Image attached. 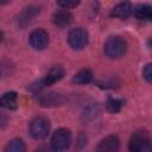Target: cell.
Instances as JSON below:
<instances>
[{
    "instance_id": "2e32d148",
    "label": "cell",
    "mask_w": 152,
    "mask_h": 152,
    "mask_svg": "<svg viewBox=\"0 0 152 152\" xmlns=\"http://www.w3.org/2000/svg\"><path fill=\"white\" fill-rule=\"evenodd\" d=\"M4 152H26L25 142L21 139H13L5 146Z\"/></svg>"
},
{
    "instance_id": "6da1fadb",
    "label": "cell",
    "mask_w": 152,
    "mask_h": 152,
    "mask_svg": "<svg viewBox=\"0 0 152 152\" xmlns=\"http://www.w3.org/2000/svg\"><path fill=\"white\" fill-rule=\"evenodd\" d=\"M129 152H152L150 134L146 129L135 131L128 142Z\"/></svg>"
},
{
    "instance_id": "9a60e30c",
    "label": "cell",
    "mask_w": 152,
    "mask_h": 152,
    "mask_svg": "<svg viewBox=\"0 0 152 152\" xmlns=\"http://www.w3.org/2000/svg\"><path fill=\"white\" fill-rule=\"evenodd\" d=\"M91 80H93V72L89 69H82L74 75L71 81L76 84H87L91 82Z\"/></svg>"
},
{
    "instance_id": "d6986e66",
    "label": "cell",
    "mask_w": 152,
    "mask_h": 152,
    "mask_svg": "<svg viewBox=\"0 0 152 152\" xmlns=\"http://www.w3.org/2000/svg\"><path fill=\"white\" fill-rule=\"evenodd\" d=\"M142 77L150 83L152 81V64L147 63L142 69Z\"/></svg>"
},
{
    "instance_id": "3957f363",
    "label": "cell",
    "mask_w": 152,
    "mask_h": 152,
    "mask_svg": "<svg viewBox=\"0 0 152 152\" xmlns=\"http://www.w3.org/2000/svg\"><path fill=\"white\" fill-rule=\"evenodd\" d=\"M71 144V132L66 128H58L51 137V147L55 152H63Z\"/></svg>"
},
{
    "instance_id": "277c9868",
    "label": "cell",
    "mask_w": 152,
    "mask_h": 152,
    "mask_svg": "<svg viewBox=\"0 0 152 152\" xmlns=\"http://www.w3.org/2000/svg\"><path fill=\"white\" fill-rule=\"evenodd\" d=\"M30 134L34 139H44L50 132V121L45 116H36L28 127Z\"/></svg>"
},
{
    "instance_id": "4fadbf2b",
    "label": "cell",
    "mask_w": 152,
    "mask_h": 152,
    "mask_svg": "<svg viewBox=\"0 0 152 152\" xmlns=\"http://www.w3.org/2000/svg\"><path fill=\"white\" fill-rule=\"evenodd\" d=\"M18 104V94L15 91H7L0 96V107L5 109H15Z\"/></svg>"
},
{
    "instance_id": "9c48e42d",
    "label": "cell",
    "mask_w": 152,
    "mask_h": 152,
    "mask_svg": "<svg viewBox=\"0 0 152 152\" xmlns=\"http://www.w3.org/2000/svg\"><path fill=\"white\" fill-rule=\"evenodd\" d=\"M71 21H72V14H71L68 10L61 8V10L56 11V12L52 14V23H53L56 26L61 27V28L66 27L68 25H70Z\"/></svg>"
},
{
    "instance_id": "e0dca14e",
    "label": "cell",
    "mask_w": 152,
    "mask_h": 152,
    "mask_svg": "<svg viewBox=\"0 0 152 152\" xmlns=\"http://www.w3.org/2000/svg\"><path fill=\"white\" fill-rule=\"evenodd\" d=\"M124 103H125V101L121 100V99L109 97V99L107 100V102H106V109H107V112L115 114V113H119V112L121 110Z\"/></svg>"
},
{
    "instance_id": "8992f818",
    "label": "cell",
    "mask_w": 152,
    "mask_h": 152,
    "mask_svg": "<svg viewBox=\"0 0 152 152\" xmlns=\"http://www.w3.org/2000/svg\"><path fill=\"white\" fill-rule=\"evenodd\" d=\"M28 43L34 50H43L49 44V34L44 28H36L30 33Z\"/></svg>"
},
{
    "instance_id": "7402d4cb",
    "label": "cell",
    "mask_w": 152,
    "mask_h": 152,
    "mask_svg": "<svg viewBox=\"0 0 152 152\" xmlns=\"http://www.w3.org/2000/svg\"><path fill=\"white\" fill-rule=\"evenodd\" d=\"M36 152H44V151H42V150H38V151H36Z\"/></svg>"
},
{
    "instance_id": "44dd1931",
    "label": "cell",
    "mask_w": 152,
    "mask_h": 152,
    "mask_svg": "<svg viewBox=\"0 0 152 152\" xmlns=\"http://www.w3.org/2000/svg\"><path fill=\"white\" fill-rule=\"evenodd\" d=\"M2 40H4V33H2L1 31H0V43H1Z\"/></svg>"
},
{
    "instance_id": "7c38bea8",
    "label": "cell",
    "mask_w": 152,
    "mask_h": 152,
    "mask_svg": "<svg viewBox=\"0 0 152 152\" xmlns=\"http://www.w3.org/2000/svg\"><path fill=\"white\" fill-rule=\"evenodd\" d=\"M132 12L134 17L139 20L148 21L152 18V8L148 4H139L134 8H132Z\"/></svg>"
},
{
    "instance_id": "ffe728a7",
    "label": "cell",
    "mask_w": 152,
    "mask_h": 152,
    "mask_svg": "<svg viewBox=\"0 0 152 152\" xmlns=\"http://www.w3.org/2000/svg\"><path fill=\"white\" fill-rule=\"evenodd\" d=\"M7 116H6V114L5 113H2V112H0V128H2V127H5L6 126V124H7Z\"/></svg>"
},
{
    "instance_id": "7a4b0ae2",
    "label": "cell",
    "mask_w": 152,
    "mask_h": 152,
    "mask_svg": "<svg viewBox=\"0 0 152 152\" xmlns=\"http://www.w3.org/2000/svg\"><path fill=\"white\" fill-rule=\"evenodd\" d=\"M103 51L108 58H112V59L120 58L127 51V43L124 38L119 36L109 37L104 43Z\"/></svg>"
},
{
    "instance_id": "5bb4252c",
    "label": "cell",
    "mask_w": 152,
    "mask_h": 152,
    "mask_svg": "<svg viewBox=\"0 0 152 152\" xmlns=\"http://www.w3.org/2000/svg\"><path fill=\"white\" fill-rule=\"evenodd\" d=\"M63 102V97L62 95L57 94V93H49L43 95L39 99V103L43 107H53V106H58Z\"/></svg>"
},
{
    "instance_id": "30bf717a",
    "label": "cell",
    "mask_w": 152,
    "mask_h": 152,
    "mask_svg": "<svg viewBox=\"0 0 152 152\" xmlns=\"http://www.w3.org/2000/svg\"><path fill=\"white\" fill-rule=\"evenodd\" d=\"M132 14V5L127 1L125 2H120L118 5H115L112 10H110V17L114 18H120V19H126Z\"/></svg>"
},
{
    "instance_id": "8fae6325",
    "label": "cell",
    "mask_w": 152,
    "mask_h": 152,
    "mask_svg": "<svg viewBox=\"0 0 152 152\" xmlns=\"http://www.w3.org/2000/svg\"><path fill=\"white\" fill-rule=\"evenodd\" d=\"M64 76V69L61 65H53L46 74V76L44 77V84L45 86H51L56 82H58L59 80H62Z\"/></svg>"
},
{
    "instance_id": "52a82bcc",
    "label": "cell",
    "mask_w": 152,
    "mask_h": 152,
    "mask_svg": "<svg viewBox=\"0 0 152 152\" xmlns=\"http://www.w3.org/2000/svg\"><path fill=\"white\" fill-rule=\"evenodd\" d=\"M120 148V140L116 135H108L103 138L96 146V152H118Z\"/></svg>"
},
{
    "instance_id": "ba28073f",
    "label": "cell",
    "mask_w": 152,
    "mask_h": 152,
    "mask_svg": "<svg viewBox=\"0 0 152 152\" xmlns=\"http://www.w3.org/2000/svg\"><path fill=\"white\" fill-rule=\"evenodd\" d=\"M37 14H39V7H37L34 5H30L25 8H23V11L18 15V25L20 27L27 26L37 17Z\"/></svg>"
},
{
    "instance_id": "ac0fdd59",
    "label": "cell",
    "mask_w": 152,
    "mask_h": 152,
    "mask_svg": "<svg viewBox=\"0 0 152 152\" xmlns=\"http://www.w3.org/2000/svg\"><path fill=\"white\" fill-rule=\"evenodd\" d=\"M57 5L59 7H62L63 10H69V8H74L76 6L80 5V1H68V0H63V1H57Z\"/></svg>"
},
{
    "instance_id": "5b68a950",
    "label": "cell",
    "mask_w": 152,
    "mask_h": 152,
    "mask_svg": "<svg viewBox=\"0 0 152 152\" xmlns=\"http://www.w3.org/2000/svg\"><path fill=\"white\" fill-rule=\"evenodd\" d=\"M88 32L83 27H74L68 33V43L75 50H82L88 44Z\"/></svg>"
}]
</instances>
